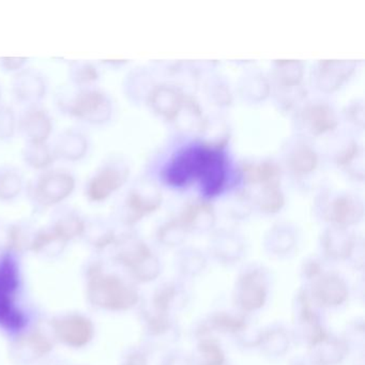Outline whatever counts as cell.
<instances>
[{
    "mask_svg": "<svg viewBox=\"0 0 365 365\" xmlns=\"http://www.w3.org/2000/svg\"><path fill=\"white\" fill-rule=\"evenodd\" d=\"M55 106L61 114L93 127H103L115 113L113 98L101 87L61 88L55 95Z\"/></svg>",
    "mask_w": 365,
    "mask_h": 365,
    "instance_id": "1",
    "label": "cell"
},
{
    "mask_svg": "<svg viewBox=\"0 0 365 365\" xmlns=\"http://www.w3.org/2000/svg\"><path fill=\"white\" fill-rule=\"evenodd\" d=\"M87 297L93 307L110 312L131 309L140 301L138 289L116 274L103 272L95 262L88 270Z\"/></svg>",
    "mask_w": 365,
    "mask_h": 365,
    "instance_id": "2",
    "label": "cell"
},
{
    "mask_svg": "<svg viewBox=\"0 0 365 365\" xmlns=\"http://www.w3.org/2000/svg\"><path fill=\"white\" fill-rule=\"evenodd\" d=\"M305 63L296 59H279L271 65V97L281 112L292 114L309 99L304 84Z\"/></svg>",
    "mask_w": 365,
    "mask_h": 365,
    "instance_id": "3",
    "label": "cell"
},
{
    "mask_svg": "<svg viewBox=\"0 0 365 365\" xmlns=\"http://www.w3.org/2000/svg\"><path fill=\"white\" fill-rule=\"evenodd\" d=\"M163 204V192L150 176L138 177L121 195L115 217L121 225L131 230L138 222L159 210Z\"/></svg>",
    "mask_w": 365,
    "mask_h": 365,
    "instance_id": "4",
    "label": "cell"
},
{
    "mask_svg": "<svg viewBox=\"0 0 365 365\" xmlns=\"http://www.w3.org/2000/svg\"><path fill=\"white\" fill-rule=\"evenodd\" d=\"M76 189V177L67 168H53L36 173L26 182L25 194L37 212L65 204Z\"/></svg>",
    "mask_w": 365,
    "mask_h": 365,
    "instance_id": "5",
    "label": "cell"
},
{
    "mask_svg": "<svg viewBox=\"0 0 365 365\" xmlns=\"http://www.w3.org/2000/svg\"><path fill=\"white\" fill-rule=\"evenodd\" d=\"M314 215L329 225L351 228L364 217V202L356 192L322 187L314 197Z\"/></svg>",
    "mask_w": 365,
    "mask_h": 365,
    "instance_id": "6",
    "label": "cell"
},
{
    "mask_svg": "<svg viewBox=\"0 0 365 365\" xmlns=\"http://www.w3.org/2000/svg\"><path fill=\"white\" fill-rule=\"evenodd\" d=\"M130 177L131 164L125 155H108L85 181V198L91 204H103L129 183Z\"/></svg>",
    "mask_w": 365,
    "mask_h": 365,
    "instance_id": "7",
    "label": "cell"
},
{
    "mask_svg": "<svg viewBox=\"0 0 365 365\" xmlns=\"http://www.w3.org/2000/svg\"><path fill=\"white\" fill-rule=\"evenodd\" d=\"M113 247L116 262L128 269L136 281L149 283L161 274L159 258L136 232L129 230L118 235Z\"/></svg>",
    "mask_w": 365,
    "mask_h": 365,
    "instance_id": "8",
    "label": "cell"
},
{
    "mask_svg": "<svg viewBox=\"0 0 365 365\" xmlns=\"http://www.w3.org/2000/svg\"><path fill=\"white\" fill-rule=\"evenodd\" d=\"M20 282L18 262L8 250L0 258V328L14 332L27 324V316L18 305Z\"/></svg>",
    "mask_w": 365,
    "mask_h": 365,
    "instance_id": "9",
    "label": "cell"
},
{
    "mask_svg": "<svg viewBox=\"0 0 365 365\" xmlns=\"http://www.w3.org/2000/svg\"><path fill=\"white\" fill-rule=\"evenodd\" d=\"M294 134L313 140L336 131L341 116L326 99H307L292 114Z\"/></svg>",
    "mask_w": 365,
    "mask_h": 365,
    "instance_id": "10",
    "label": "cell"
},
{
    "mask_svg": "<svg viewBox=\"0 0 365 365\" xmlns=\"http://www.w3.org/2000/svg\"><path fill=\"white\" fill-rule=\"evenodd\" d=\"M320 155L309 138L294 134L282 147V168L296 180H304L317 170Z\"/></svg>",
    "mask_w": 365,
    "mask_h": 365,
    "instance_id": "11",
    "label": "cell"
},
{
    "mask_svg": "<svg viewBox=\"0 0 365 365\" xmlns=\"http://www.w3.org/2000/svg\"><path fill=\"white\" fill-rule=\"evenodd\" d=\"M359 67L356 61H318L309 71V84L318 93L332 95L345 86Z\"/></svg>",
    "mask_w": 365,
    "mask_h": 365,
    "instance_id": "12",
    "label": "cell"
},
{
    "mask_svg": "<svg viewBox=\"0 0 365 365\" xmlns=\"http://www.w3.org/2000/svg\"><path fill=\"white\" fill-rule=\"evenodd\" d=\"M48 93V78L39 69L26 67L12 76V97L23 108L40 106L46 99Z\"/></svg>",
    "mask_w": 365,
    "mask_h": 365,
    "instance_id": "13",
    "label": "cell"
},
{
    "mask_svg": "<svg viewBox=\"0 0 365 365\" xmlns=\"http://www.w3.org/2000/svg\"><path fill=\"white\" fill-rule=\"evenodd\" d=\"M54 119L48 108L40 106H25L18 114V134L24 143L51 142Z\"/></svg>",
    "mask_w": 365,
    "mask_h": 365,
    "instance_id": "14",
    "label": "cell"
},
{
    "mask_svg": "<svg viewBox=\"0 0 365 365\" xmlns=\"http://www.w3.org/2000/svg\"><path fill=\"white\" fill-rule=\"evenodd\" d=\"M268 298V277L262 269L251 268L237 283L236 300L243 312L252 313L264 307Z\"/></svg>",
    "mask_w": 365,
    "mask_h": 365,
    "instance_id": "15",
    "label": "cell"
},
{
    "mask_svg": "<svg viewBox=\"0 0 365 365\" xmlns=\"http://www.w3.org/2000/svg\"><path fill=\"white\" fill-rule=\"evenodd\" d=\"M55 336L70 348H84L95 336V326L86 316L68 314L53 320Z\"/></svg>",
    "mask_w": 365,
    "mask_h": 365,
    "instance_id": "16",
    "label": "cell"
},
{
    "mask_svg": "<svg viewBox=\"0 0 365 365\" xmlns=\"http://www.w3.org/2000/svg\"><path fill=\"white\" fill-rule=\"evenodd\" d=\"M177 219L189 234H208L213 232L217 224V210L212 202L206 198H192L183 205Z\"/></svg>",
    "mask_w": 365,
    "mask_h": 365,
    "instance_id": "17",
    "label": "cell"
},
{
    "mask_svg": "<svg viewBox=\"0 0 365 365\" xmlns=\"http://www.w3.org/2000/svg\"><path fill=\"white\" fill-rule=\"evenodd\" d=\"M189 93L173 82H159L147 100L153 114L170 123L178 114Z\"/></svg>",
    "mask_w": 365,
    "mask_h": 365,
    "instance_id": "18",
    "label": "cell"
},
{
    "mask_svg": "<svg viewBox=\"0 0 365 365\" xmlns=\"http://www.w3.org/2000/svg\"><path fill=\"white\" fill-rule=\"evenodd\" d=\"M51 143L57 161L67 163H78L86 159L91 147L88 134L76 127L66 128Z\"/></svg>",
    "mask_w": 365,
    "mask_h": 365,
    "instance_id": "19",
    "label": "cell"
},
{
    "mask_svg": "<svg viewBox=\"0 0 365 365\" xmlns=\"http://www.w3.org/2000/svg\"><path fill=\"white\" fill-rule=\"evenodd\" d=\"M240 176L245 189L251 190L264 185H281L283 168L272 158L247 160L240 166Z\"/></svg>",
    "mask_w": 365,
    "mask_h": 365,
    "instance_id": "20",
    "label": "cell"
},
{
    "mask_svg": "<svg viewBox=\"0 0 365 365\" xmlns=\"http://www.w3.org/2000/svg\"><path fill=\"white\" fill-rule=\"evenodd\" d=\"M314 304L322 307H339L349 296L347 284L335 273H322L313 279L311 292Z\"/></svg>",
    "mask_w": 365,
    "mask_h": 365,
    "instance_id": "21",
    "label": "cell"
},
{
    "mask_svg": "<svg viewBox=\"0 0 365 365\" xmlns=\"http://www.w3.org/2000/svg\"><path fill=\"white\" fill-rule=\"evenodd\" d=\"M360 239L350 228L329 225L322 232L320 245L324 256L332 260H349Z\"/></svg>",
    "mask_w": 365,
    "mask_h": 365,
    "instance_id": "22",
    "label": "cell"
},
{
    "mask_svg": "<svg viewBox=\"0 0 365 365\" xmlns=\"http://www.w3.org/2000/svg\"><path fill=\"white\" fill-rule=\"evenodd\" d=\"M86 219L82 212L71 205L61 204L51 210L50 227L66 242L82 238Z\"/></svg>",
    "mask_w": 365,
    "mask_h": 365,
    "instance_id": "23",
    "label": "cell"
},
{
    "mask_svg": "<svg viewBox=\"0 0 365 365\" xmlns=\"http://www.w3.org/2000/svg\"><path fill=\"white\" fill-rule=\"evenodd\" d=\"M209 250L213 257L219 262L235 264L245 255V238L232 228H220L211 235Z\"/></svg>",
    "mask_w": 365,
    "mask_h": 365,
    "instance_id": "24",
    "label": "cell"
},
{
    "mask_svg": "<svg viewBox=\"0 0 365 365\" xmlns=\"http://www.w3.org/2000/svg\"><path fill=\"white\" fill-rule=\"evenodd\" d=\"M158 83L159 81L151 68L138 66L129 70L123 78V95L132 104H146Z\"/></svg>",
    "mask_w": 365,
    "mask_h": 365,
    "instance_id": "25",
    "label": "cell"
},
{
    "mask_svg": "<svg viewBox=\"0 0 365 365\" xmlns=\"http://www.w3.org/2000/svg\"><path fill=\"white\" fill-rule=\"evenodd\" d=\"M236 89L243 102L262 103L271 97L270 78L260 68H247L239 76Z\"/></svg>",
    "mask_w": 365,
    "mask_h": 365,
    "instance_id": "26",
    "label": "cell"
},
{
    "mask_svg": "<svg viewBox=\"0 0 365 365\" xmlns=\"http://www.w3.org/2000/svg\"><path fill=\"white\" fill-rule=\"evenodd\" d=\"M333 162L352 180L364 181V147L356 138H350L341 142L333 155Z\"/></svg>",
    "mask_w": 365,
    "mask_h": 365,
    "instance_id": "27",
    "label": "cell"
},
{
    "mask_svg": "<svg viewBox=\"0 0 365 365\" xmlns=\"http://www.w3.org/2000/svg\"><path fill=\"white\" fill-rule=\"evenodd\" d=\"M208 119L209 116L204 112L197 98L193 93H187L182 108L170 125L179 133L202 136L208 125Z\"/></svg>",
    "mask_w": 365,
    "mask_h": 365,
    "instance_id": "28",
    "label": "cell"
},
{
    "mask_svg": "<svg viewBox=\"0 0 365 365\" xmlns=\"http://www.w3.org/2000/svg\"><path fill=\"white\" fill-rule=\"evenodd\" d=\"M298 238V232L292 224L277 222L264 235V247L271 255L282 257L294 251Z\"/></svg>",
    "mask_w": 365,
    "mask_h": 365,
    "instance_id": "29",
    "label": "cell"
},
{
    "mask_svg": "<svg viewBox=\"0 0 365 365\" xmlns=\"http://www.w3.org/2000/svg\"><path fill=\"white\" fill-rule=\"evenodd\" d=\"M245 190L251 197L254 211L262 215H274L281 212L285 207L286 196L281 185H264L255 189Z\"/></svg>",
    "mask_w": 365,
    "mask_h": 365,
    "instance_id": "30",
    "label": "cell"
},
{
    "mask_svg": "<svg viewBox=\"0 0 365 365\" xmlns=\"http://www.w3.org/2000/svg\"><path fill=\"white\" fill-rule=\"evenodd\" d=\"M22 160L25 165L36 173L44 172L55 168L56 155L52 143H24Z\"/></svg>",
    "mask_w": 365,
    "mask_h": 365,
    "instance_id": "31",
    "label": "cell"
},
{
    "mask_svg": "<svg viewBox=\"0 0 365 365\" xmlns=\"http://www.w3.org/2000/svg\"><path fill=\"white\" fill-rule=\"evenodd\" d=\"M67 76L69 85L73 88L96 87L101 78L100 65L91 61L74 59L68 63Z\"/></svg>",
    "mask_w": 365,
    "mask_h": 365,
    "instance_id": "32",
    "label": "cell"
},
{
    "mask_svg": "<svg viewBox=\"0 0 365 365\" xmlns=\"http://www.w3.org/2000/svg\"><path fill=\"white\" fill-rule=\"evenodd\" d=\"M117 234L112 222L102 217H87L86 226L82 238L97 250L112 247L116 241Z\"/></svg>",
    "mask_w": 365,
    "mask_h": 365,
    "instance_id": "33",
    "label": "cell"
},
{
    "mask_svg": "<svg viewBox=\"0 0 365 365\" xmlns=\"http://www.w3.org/2000/svg\"><path fill=\"white\" fill-rule=\"evenodd\" d=\"M27 181L20 168L12 164H0V202L18 200L25 192Z\"/></svg>",
    "mask_w": 365,
    "mask_h": 365,
    "instance_id": "34",
    "label": "cell"
},
{
    "mask_svg": "<svg viewBox=\"0 0 365 365\" xmlns=\"http://www.w3.org/2000/svg\"><path fill=\"white\" fill-rule=\"evenodd\" d=\"M204 93L208 101L219 108H230L235 93L230 80L220 73H212L205 80Z\"/></svg>",
    "mask_w": 365,
    "mask_h": 365,
    "instance_id": "35",
    "label": "cell"
},
{
    "mask_svg": "<svg viewBox=\"0 0 365 365\" xmlns=\"http://www.w3.org/2000/svg\"><path fill=\"white\" fill-rule=\"evenodd\" d=\"M349 348L346 341L328 335L322 343L312 348V356L320 365H337L346 358L349 352Z\"/></svg>",
    "mask_w": 365,
    "mask_h": 365,
    "instance_id": "36",
    "label": "cell"
},
{
    "mask_svg": "<svg viewBox=\"0 0 365 365\" xmlns=\"http://www.w3.org/2000/svg\"><path fill=\"white\" fill-rule=\"evenodd\" d=\"M16 347H19V359L23 361L27 356L26 361L29 363L50 354L53 349V343L46 334L35 331L23 337Z\"/></svg>",
    "mask_w": 365,
    "mask_h": 365,
    "instance_id": "37",
    "label": "cell"
},
{
    "mask_svg": "<svg viewBox=\"0 0 365 365\" xmlns=\"http://www.w3.org/2000/svg\"><path fill=\"white\" fill-rule=\"evenodd\" d=\"M290 337L287 331L282 327H272L262 331L259 345L262 351L269 358H279L289 350Z\"/></svg>",
    "mask_w": 365,
    "mask_h": 365,
    "instance_id": "38",
    "label": "cell"
},
{
    "mask_svg": "<svg viewBox=\"0 0 365 365\" xmlns=\"http://www.w3.org/2000/svg\"><path fill=\"white\" fill-rule=\"evenodd\" d=\"M37 230L33 224L27 221L9 224L6 230V247L11 252L31 250Z\"/></svg>",
    "mask_w": 365,
    "mask_h": 365,
    "instance_id": "39",
    "label": "cell"
},
{
    "mask_svg": "<svg viewBox=\"0 0 365 365\" xmlns=\"http://www.w3.org/2000/svg\"><path fill=\"white\" fill-rule=\"evenodd\" d=\"M204 327L207 330L238 335L247 328V324L245 316L242 314L220 312V313L213 314Z\"/></svg>",
    "mask_w": 365,
    "mask_h": 365,
    "instance_id": "40",
    "label": "cell"
},
{
    "mask_svg": "<svg viewBox=\"0 0 365 365\" xmlns=\"http://www.w3.org/2000/svg\"><path fill=\"white\" fill-rule=\"evenodd\" d=\"M176 266L179 272L185 277H196L206 268L207 257L195 247H183L176 256Z\"/></svg>",
    "mask_w": 365,
    "mask_h": 365,
    "instance_id": "41",
    "label": "cell"
},
{
    "mask_svg": "<svg viewBox=\"0 0 365 365\" xmlns=\"http://www.w3.org/2000/svg\"><path fill=\"white\" fill-rule=\"evenodd\" d=\"M189 235L187 228L177 217L163 222L155 232L158 242L168 247H180L185 242Z\"/></svg>",
    "mask_w": 365,
    "mask_h": 365,
    "instance_id": "42",
    "label": "cell"
},
{
    "mask_svg": "<svg viewBox=\"0 0 365 365\" xmlns=\"http://www.w3.org/2000/svg\"><path fill=\"white\" fill-rule=\"evenodd\" d=\"M196 364L224 365L226 364L225 354L219 341L215 337L202 335L196 347Z\"/></svg>",
    "mask_w": 365,
    "mask_h": 365,
    "instance_id": "43",
    "label": "cell"
},
{
    "mask_svg": "<svg viewBox=\"0 0 365 365\" xmlns=\"http://www.w3.org/2000/svg\"><path fill=\"white\" fill-rule=\"evenodd\" d=\"M67 245L65 240L48 226L37 230L31 245V251L37 254L59 253Z\"/></svg>",
    "mask_w": 365,
    "mask_h": 365,
    "instance_id": "44",
    "label": "cell"
},
{
    "mask_svg": "<svg viewBox=\"0 0 365 365\" xmlns=\"http://www.w3.org/2000/svg\"><path fill=\"white\" fill-rule=\"evenodd\" d=\"M225 211L230 219L245 220L252 215L254 211L253 202L249 193L245 189L237 190L234 194L225 200Z\"/></svg>",
    "mask_w": 365,
    "mask_h": 365,
    "instance_id": "45",
    "label": "cell"
},
{
    "mask_svg": "<svg viewBox=\"0 0 365 365\" xmlns=\"http://www.w3.org/2000/svg\"><path fill=\"white\" fill-rule=\"evenodd\" d=\"M180 289L178 285L173 282L162 284L157 290L153 299V309L168 314L173 307H176V301H178Z\"/></svg>",
    "mask_w": 365,
    "mask_h": 365,
    "instance_id": "46",
    "label": "cell"
},
{
    "mask_svg": "<svg viewBox=\"0 0 365 365\" xmlns=\"http://www.w3.org/2000/svg\"><path fill=\"white\" fill-rule=\"evenodd\" d=\"M18 134V113L9 104H0V142H9Z\"/></svg>",
    "mask_w": 365,
    "mask_h": 365,
    "instance_id": "47",
    "label": "cell"
},
{
    "mask_svg": "<svg viewBox=\"0 0 365 365\" xmlns=\"http://www.w3.org/2000/svg\"><path fill=\"white\" fill-rule=\"evenodd\" d=\"M341 116L354 129L363 131L365 123V106L363 98H354L347 102L344 106Z\"/></svg>",
    "mask_w": 365,
    "mask_h": 365,
    "instance_id": "48",
    "label": "cell"
},
{
    "mask_svg": "<svg viewBox=\"0 0 365 365\" xmlns=\"http://www.w3.org/2000/svg\"><path fill=\"white\" fill-rule=\"evenodd\" d=\"M146 324L149 333L155 336L165 334L172 328L170 315L155 311V309H153V313L147 314Z\"/></svg>",
    "mask_w": 365,
    "mask_h": 365,
    "instance_id": "49",
    "label": "cell"
},
{
    "mask_svg": "<svg viewBox=\"0 0 365 365\" xmlns=\"http://www.w3.org/2000/svg\"><path fill=\"white\" fill-rule=\"evenodd\" d=\"M29 61L26 57H0V71L14 76L27 67Z\"/></svg>",
    "mask_w": 365,
    "mask_h": 365,
    "instance_id": "50",
    "label": "cell"
},
{
    "mask_svg": "<svg viewBox=\"0 0 365 365\" xmlns=\"http://www.w3.org/2000/svg\"><path fill=\"white\" fill-rule=\"evenodd\" d=\"M163 365H193V362L189 356H187V354L177 351L166 356Z\"/></svg>",
    "mask_w": 365,
    "mask_h": 365,
    "instance_id": "51",
    "label": "cell"
},
{
    "mask_svg": "<svg viewBox=\"0 0 365 365\" xmlns=\"http://www.w3.org/2000/svg\"><path fill=\"white\" fill-rule=\"evenodd\" d=\"M304 266L303 272H304V275L307 279H316V277H319L322 273V267H320V264L317 260H307Z\"/></svg>",
    "mask_w": 365,
    "mask_h": 365,
    "instance_id": "52",
    "label": "cell"
},
{
    "mask_svg": "<svg viewBox=\"0 0 365 365\" xmlns=\"http://www.w3.org/2000/svg\"><path fill=\"white\" fill-rule=\"evenodd\" d=\"M147 356L140 351H134L128 356L123 365H147Z\"/></svg>",
    "mask_w": 365,
    "mask_h": 365,
    "instance_id": "53",
    "label": "cell"
},
{
    "mask_svg": "<svg viewBox=\"0 0 365 365\" xmlns=\"http://www.w3.org/2000/svg\"><path fill=\"white\" fill-rule=\"evenodd\" d=\"M129 61H119V59H104V61H99V65L104 66V67L110 68V69H116V68L123 67L128 65Z\"/></svg>",
    "mask_w": 365,
    "mask_h": 365,
    "instance_id": "54",
    "label": "cell"
},
{
    "mask_svg": "<svg viewBox=\"0 0 365 365\" xmlns=\"http://www.w3.org/2000/svg\"><path fill=\"white\" fill-rule=\"evenodd\" d=\"M294 365H320L313 356H307V358L299 359Z\"/></svg>",
    "mask_w": 365,
    "mask_h": 365,
    "instance_id": "55",
    "label": "cell"
},
{
    "mask_svg": "<svg viewBox=\"0 0 365 365\" xmlns=\"http://www.w3.org/2000/svg\"><path fill=\"white\" fill-rule=\"evenodd\" d=\"M3 88H1V85H0V104L3 103Z\"/></svg>",
    "mask_w": 365,
    "mask_h": 365,
    "instance_id": "56",
    "label": "cell"
},
{
    "mask_svg": "<svg viewBox=\"0 0 365 365\" xmlns=\"http://www.w3.org/2000/svg\"><path fill=\"white\" fill-rule=\"evenodd\" d=\"M224 365H226V364H224Z\"/></svg>",
    "mask_w": 365,
    "mask_h": 365,
    "instance_id": "57",
    "label": "cell"
}]
</instances>
